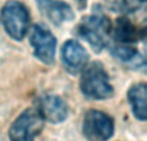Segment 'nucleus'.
Wrapping results in <instances>:
<instances>
[{"label":"nucleus","instance_id":"1","mask_svg":"<svg viewBox=\"0 0 147 141\" xmlns=\"http://www.w3.org/2000/svg\"><path fill=\"white\" fill-rule=\"evenodd\" d=\"M111 30V20L102 12H96L85 16L79 22L76 27V34L83 40H85L94 52L99 53L109 45Z\"/></svg>","mask_w":147,"mask_h":141},{"label":"nucleus","instance_id":"2","mask_svg":"<svg viewBox=\"0 0 147 141\" xmlns=\"http://www.w3.org/2000/svg\"><path fill=\"white\" fill-rule=\"evenodd\" d=\"M80 91L88 100H107L114 96V87L102 62L94 61L84 67L80 77Z\"/></svg>","mask_w":147,"mask_h":141},{"label":"nucleus","instance_id":"3","mask_svg":"<svg viewBox=\"0 0 147 141\" xmlns=\"http://www.w3.org/2000/svg\"><path fill=\"white\" fill-rule=\"evenodd\" d=\"M0 18L5 33L13 40H23L30 28V12L23 3L10 0L4 4L0 12Z\"/></svg>","mask_w":147,"mask_h":141},{"label":"nucleus","instance_id":"4","mask_svg":"<svg viewBox=\"0 0 147 141\" xmlns=\"http://www.w3.org/2000/svg\"><path fill=\"white\" fill-rule=\"evenodd\" d=\"M44 129V119L36 108H28L14 119L9 127L10 141H35Z\"/></svg>","mask_w":147,"mask_h":141},{"label":"nucleus","instance_id":"5","mask_svg":"<svg viewBox=\"0 0 147 141\" xmlns=\"http://www.w3.org/2000/svg\"><path fill=\"white\" fill-rule=\"evenodd\" d=\"M83 135L88 141H109L114 136L115 122L101 110H88L83 118Z\"/></svg>","mask_w":147,"mask_h":141},{"label":"nucleus","instance_id":"6","mask_svg":"<svg viewBox=\"0 0 147 141\" xmlns=\"http://www.w3.org/2000/svg\"><path fill=\"white\" fill-rule=\"evenodd\" d=\"M30 44L34 56L45 65H53L56 61L57 39L45 25L35 23L30 31Z\"/></svg>","mask_w":147,"mask_h":141},{"label":"nucleus","instance_id":"7","mask_svg":"<svg viewBox=\"0 0 147 141\" xmlns=\"http://www.w3.org/2000/svg\"><path fill=\"white\" fill-rule=\"evenodd\" d=\"M36 110L44 119L52 124H59L65 122L69 115L67 104L62 97L53 93H44L36 100Z\"/></svg>","mask_w":147,"mask_h":141},{"label":"nucleus","instance_id":"8","mask_svg":"<svg viewBox=\"0 0 147 141\" xmlns=\"http://www.w3.org/2000/svg\"><path fill=\"white\" fill-rule=\"evenodd\" d=\"M61 58L63 67L71 75L80 74L89 61L86 49L75 39H70L63 43L61 48Z\"/></svg>","mask_w":147,"mask_h":141},{"label":"nucleus","instance_id":"9","mask_svg":"<svg viewBox=\"0 0 147 141\" xmlns=\"http://www.w3.org/2000/svg\"><path fill=\"white\" fill-rule=\"evenodd\" d=\"M39 10L47 20L53 25L61 26L65 22H70L75 18V12L71 5L62 0H35Z\"/></svg>","mask_w":147,"mask_h":141},{"label":"nucleus","instance_id":"10","mask_svg":"<svg viewBox=\"0 0 147 141\" xmlns=\"http://www.w3.org/2000/svg\"><path fill=\"white\" fill-rule=\"evenodd\" d=\"M111 54L116 60H119L121 64L127 65L128 67L133 70H145L146 69V60L137 47L134 44H123V43H116L110 48Z\"/></svg>","mask_w":147,"mask_h":141},{"label":"nucleus","instance_id":"11","mask_svg":"<svg viewBox=\"0 0 147 141\" xmlns=\"http://www.w3.org/2000/svg\"><path fill=\"white\" fill-rule=\"evenodd\" d=\"M145 27L138 28L129 18L119 17L116 20L115 27H112L111 35L114 36L116 43L123 44H134L140 39L145 38Z\"/></svg>","mask_w":147,"mask_h":141},{"label":"nucleus","instance_id":"12","mask_svg":"<svg viewBox=\"0 0 147 141\" xmlns=\"http://www.w3.org/2000/svg\"><path fill=\"white\" fill-rule=\"evenodd\" d=\"M128 102L136 119L145 122L147 119V87L146 83H137L128 91Z\"/></svg>","mask_w":147,"mask_h":141},{"label":"nucleus","instance_id":"13","mask_svg":"<svg viewBox=\"0 0 147 141\" xmlns=\"http://www.w3.org/2000/svg\"><path fill=\"white\" fill-rule=\"evenodd\" d=\"M146 0H105V5L111 12L119 14H132L142 9Z\"/></svg>","mask_w":147,"mask_h":141},{"label":"nucleus","instance_id":"14","mask_svg":"<svg viewBox=\"0 0 147 141\" xmlns=\"http://www.w3.org/2000/svg\"><path fill=\"white\" fill-rule=\"evenodd\" d=\"M76 4H78L79 9H84L86 8V4H88V0H75Z\"/></svg>","mask_w":147,"mask_h":141}]
</instances>
